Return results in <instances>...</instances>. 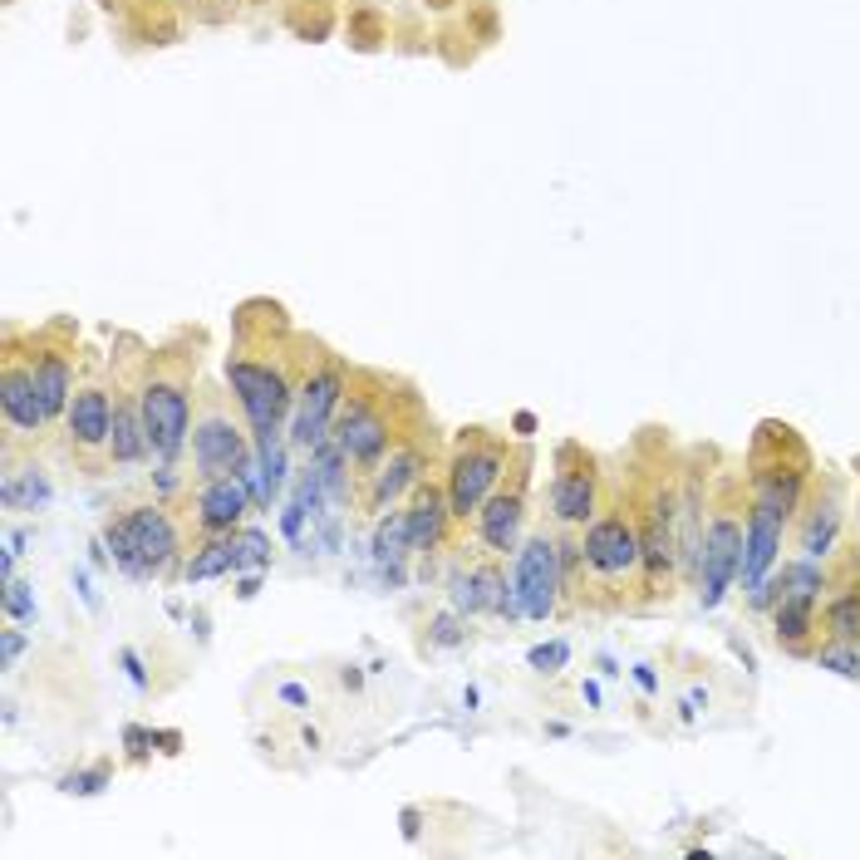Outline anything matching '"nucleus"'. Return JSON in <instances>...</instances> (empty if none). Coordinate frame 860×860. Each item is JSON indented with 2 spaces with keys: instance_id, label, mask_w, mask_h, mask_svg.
Segmentation results:
<instances>
[{
  "instance_id": "nucleus-38",
  "label": "nucleus",
  "mask_w": 860,
  "mask_h": 860,
  "mask_svg": "<svg viewBox=\"0 0 860 860\" xmlns=\"http://www.w3.org/2000/svg\"><path fill=\"white\" fill-rule=\"evenodd\" d=\"M276 698L290 703V708H310V689H306V683H276Z\"/></svg>"
},
{
  "instance_id": "nucleus-28",
  "label": "nucleus",
  "mask_w": 860,
  "mask_h": 860,
  "mask_svg": "<svg viewBox=\"0 0 860 860\" xmlns=\"http://www.w3.org/2000/svg\"><path fill=\"white\" fill-rule=\"evenodd\" d=\"M821 624H826V640H856L860 644V585H846V590L821 610Z\"/></svg>"
},
{
  "instance_id": "nucleus-25",
  "label": "nucleus",
  "mask_w": 860,
  "mask_h": 860,
  "mask_svg": "<svg viewBox=\"0 0 860 860\" xmlns=\"http://www.w3.org/2000/svg\"><path fill=\"white\" fill-rule=\"evenodd\" d=\"M836 531H840V497L826 492V502L811 506L807 526H801V556H811V561H821V556L836 546Z\"/></svg>"
},
{
  "instance_id": "nucleus-33",
  "label": "nucleus",
  "mask_w": 860,
  "mask_h": 860,
  "mask_svg": "<svg viewBox=\"0 0 860 860\" xmlns=\"http://www.w3.org/2000/svg\"><path fill=\"white\" fill-rule=\"evenodd\" d=\"M109 767H89V772H64L60 777V791L64 797H99L104 787H109Z\"/></svg>"
},
{
  "instance_id": "nucleus-10",
  "label": "nucleus",
  "mask_w": 860,
  "mask_h": 860,
  "mask_svg": "<svg viewBox=\"0 0 860 860\" xmlns=\"http://www.w3.org/2000/svg\"><path fill=\"white\" fill-rule=\"evenodd\" d=\"M506 473V447L502 443H467L463 453L453 457V473H447V502H453V516L467 522V516L482 512V502L497 492Z\"/></svg>"
},
{
  "instance_id": "nucleus-13",
  "label": "nucleus",
  "mask_w": 860,
  "mask_h": 860,
  "mask_svg": "<svg viewBox=\"0 0 860 860\" xmlns=\"http://www.w3.org/2000/svg\"><path fill=\"white\" fill-rule=\"evenodd\" d=\"M551 516L561 526H590L600 516V482H595V463H561L551 482Z\"/></svg>"
},
{
  "instance_id": "nucleus-30",
  "label": "nucleus",
  "mask_w": 860,
  "mask_h": 860,
  "mask_svg": "<svg viewBox=\"0 0 860 860\" xmlns=\"http://www.w3.org/2000/svg\"><path fill=\"white\" fill-rule=\"evenodd\" d=\"M231 556H237V571H266L271 565V541L256 526H237L231 531Z\"/></svg>"
},
{
  "instance_id": "nucleus-41",
  "label": "nucleus",
  "mask_w": 860,
  "mask_h": 860,
  "mask_svg": "<svg viewBox=\"0 0 860 860\" xmlns=\"http://www.w3.org/2000/svg\"><path fill=\"white\" fill-rule=\"evenodd\" d=\"M74 590L84 595V605H89V610H99V590L89 585V575H84V571H74Z\"/></svg>"
},
{
  "instance_id": "nucleus-32",
  "label": "nucleus",
  "mask_w": 860,
  "mask_h": 860,
  "mask_svg": "<svg viewBox=\"0 0 860 860\" xmlns=\"http://www.w3.org/2000/svg\"><path fill=\"white\" fill-rule=\"evenodd\" d=\"M428 640H433L438 649H457V644H467V614H457V610L433 614V624H428Z\"/></svg>"
},
{
  "instance_id": "nucleus-20",
  "label": "nucleus",
  "mask_w": 860,
  "mask_h": 860,
  "mask_svg": "<svg viewBox=\"0 0 860 860\" xmlns=\"http://www.w3.org/2000/svg\"><path fill=\"white\" fill-rule=\"evenodd\" d=\"M777 546H781V522L767 516L762 506H752L748 536H742V565H738L742 590H752L757 581H767V575L777 571Z\"/></svg>"
},
{
  "instance_id": "nucleus-15",
  "label": "nucleus",
  "mask_w": 860,
  "mask_h": 860,
  "mask_svg": "<svg viewBox=\"0 0 860 860\" xmlns=\"http://www.w3.org/2000/svg\"><path fill=\"white\" fill-rule=\"evenodd\" d=\"M64 428H70V443L80 453H109V428H114V398L104 384H80L70 398V414H64Z\"/></svg>"
},
{
  "instance_id": "nucleus-12",
  "label": "nucleus",
  "mask_w": 860,
  "mask_h": 860,
  "mask_svg": "<svg viewBox=\"0 0 860 860\" xmlns=\"http://www.w3.org/2000/svg\"><path fill=\"white\" fill-rule=\"evenodd\" d=\"M0 414H5V428L15 438H40L50 428V414H45L40 384H35L31 359L11 355L5 359V374H0Z\"/></svg>"
},
{
  "instance_id": "nucleus-1",
  "label": "nucleus",
  "mask_w": 860,
  "mask_h": 860,
  "mask_svg": "<svg viewBox=\"0 0 860 860\" xmlns=\"http://www.w3.org/2000/svg\"><path fill=\"white\" fill-rule=\"evenodd\" d=\"M104 541L114 546V561H119L133 581L163 575L182 551L178 526H172V516L163 512V506H133L123 522H114L109 531H104Z\"/></svg>"
},
{
  "instance_id": "nucleus-9",
  "label": "nucleus",
  "mask_w": 860,
  "mask_h": 860,
  "mask_svg": "<svg viewBox=\"0 0 860 860\" xmlns=\"http://www.w3.org/2000/svg\"><path fill=\"white\" fill-rule=\"evenodd\" d=\"M673 492L659 487V492L644 502L640 512V565H644V590L669 595L673 565H679V536H673Z\"/></svg>"
},
{
  "instance_id": "nucleus-45",
  "label": "nucleus",
  "mask_w": 860,
  "mask_h": 860,
  "mask_svg": "<svg viewBox=\"0 0 860 860\" xmlns=\"http://www.w3.org/2000/svg\"><path fill=\"white\" fill-rule=\"evenodd\" d=\"M339 683H345V689H359V683H365V673L349 664V669H339Z\"/></svg>"
},
{
  "instance_id": "nucleus-23",
  "label": "nucleus",
  "mask_w": 860,
  "mask_h": 860,
  "mask_svg": "<svg viewBox=\"0 0 860 860\" xmlns=\"http://www.w3.org/2000/svg\"><path fill=\"white\" fill-rule=\"evenodd\" d=\"M772 624H777V644H787L791 654H807V640L816 630V600H797V595H781L772 605Z\"/></svg>"
},
{
  "instance_id": "nucleus-19",
  "label": "nucleus",
  "mask_w": 860,
  "mask_h": 860,
  "mask_svg": "<svg viewBox=\"0 0 860 860\" xmlns=\"http://www.w3.org/2000/svg\"><path fill=\"white\" fill-rule=\"evenodd\" d=\"M522 516H526V497L522 487H506V492H492L482 502V512H477V536H482V546L492 556H506L516 546V536H522Z\"/></svg>"
},
{
  "instance_id": "nucleus-35",
  "label": "nucleus",
  "mask_w": 860,
  "mask_h": 860,
  "mask_svg": "<svg viewBox=\"0 0 860 860\" xmlns=\"http://www.w3.org/2000/svg\"><path fill=\"white\" fill-rule=\"evenodd\" d=\"M565 659H571V644H565V640H556V644H536V649L526 654V664H531L536 673H556Z\"/></svg>"
},
{
  "instance_id": "nucleus-37",
  "label": "nucleus",
  "mask_w": 860,
  "mask_h": 860,
  "mask_svg": "<svg viewBox=\"0 0 860 860\" xmlns=\"http://www.w3.org/2000/svg\"><path fill=\"white\" fill-rule=\"evenodd\" d=\"M21 654H25V634L21 630L0 634V664H5V669H15V664H21Z\"/></svg>"
},
{
  "instance_id": "nucleus-14",
  "label": "nucleus",
  "mask_w": 860,
  "mask_h": 860,
  "mask_svg": "<svg viewBox=\"0 0 860 860\" xmlns=\"http://www.w3.org/2000/svg\"><path fill=\"white\" fill-rule=\"evenodd\" d=\"M752 487H757V502L752 506H762L767 516H777L787 526L801 506V492H807V453H797L791 463H757Z\"/></svg>"
},
{
  "instance_id": "nucleus-43",
  "label": "nucleus",
  "mask_w": 860,
  "mask_h": 860,
  "mask_svg": "<svg viewBox=\"0 0 860 860\" xmlns=\"http://www.w3.org/2000/svg\"><path fill=\"white\" fill-rule=\"evenodd\" d=\"M256 590H261V571H251L247 581H241V590H237V595H241V600H251V595H256Z\"/></svg>"
},
{
  "instance_id": "nucleus-29",
  "label": "nucleus",
  "mask_w": 860,
  "mask_h": 860,
  "mask_svg": "<svg viewBox=\"0 0 860 860\" xmlns=\"http://www.w3.org/2000/svg\"><path fill=\"white\" fill-rule=\"evenodd\" d=\"M777 585H781V595H797V600H821V590H826V571H821L811 556H801V561L781 565Z\"/></svg>"
},
{
  "instance_id": "nucleus-3",
  "label": "nucleus",
  "mask_w": 860,
  "mask_h": 860,
  "mask_svg": "<svg viewBox=\"0 0 860 860\" xmlns=\"http://www.w3.org/2000/svg\"><path fill=\"white\" fill-rule=\"evenodd\" d=\"M227 384H231V394H237L241 414H247L251 433H276V428L296 414V389H290L280 365H266V359H227Z\"/></svg>"
},
{
  "instance_id": "nucleus-8",
  "label": "nucleus",
  "mask_w": 860,
  "mask_h": 860,
  "mask_svg": "<svg viewBox=\"0 0 860 860\" xmlns=\"http://www.w3.org/2000/svg\"><path fill=\"white\" fill-rule=\"evenodd\" d=\"M330 433H335L339 453H345L355 467H365V473H374V467L384 463L389 443H394V433H389V414L365 394H345Z\"/></svg>"
},
{
  "instance_id": "nucleus-42",
  "label": "nucleus",
  "mask_w": 860,
  "mask_h": 860,
  "mask_svg": "<svg viewBox=\"0 0 860 860\" xmlns=\"http://www.w3.org/2000/svg\"><path fill=\"white\" fill-rule=\"evenodd\" d=\"M25 541H31V531H21V526H15V531L5 536V556H21V551H25Z\"/></svg>"
},
{
  "instance_id": "nucleus-22",
  "label": "nucleus",
  "mask_w": 860,
  "mask_h": 860,
  "mask_svg": "<svg viewBox=\"0 0 860 860\" xmlns=\"http://www.w3.org/2000/svg\"><path fill=\"white\" fill-rule=\"evenodd\" d=\"M31 369H35V384H40V398H45V414L64 418L70 414V398H74V369H70V355L64 349H40L31 355Z\"/></svg>"
},
{
  "instance_id": "nucleus-26",
  "label": "nucleus",
  "mask_w": 860,
  "mask_h": 860,
  "mask_svg": "<svg viewBox=\"0 0 860 860\" xmlns=\"http://www.w3.org/2000/svg\"><path fill=\"white\" fill-rule=\"evenodd\" d=\"M231 571H237V556H231V531H227V536H212V541L198 546V551H192V561L182 565L188 585L217 581V575H231Z\"/></svg>"
},
{
  "instance_id": "nucleus-31",
  "label": "nucleus",
  "mask_w": 860,
  "mask_h": 860,
  "mask_svg": "<svg viewBox=\"0 0 860 860\" xmlns=\"http://www.w3.org/2000/svg\"><path fill=\"white\" fill-rule=\"evenodd\" d=\"M811 659H816V669H831V673H840V679H860V644L856 640H826Z\"/></svg>"
},
{
  "instance_id": "nucleus-18",
  "label": "nucleus",
  "mask_w": 860,
  "mask_h": 860,
  "mask_svg": "<svg viewBox=\"0 0 860 860\" xmlns=\"http://www.w3.org/2000/svg\"><path fill=\"white\" fill-rule=\"evenodd\" d=\"M423 447H394L389 453V463H379L374 473H369V506L374 512H384V506H394L404 492H414L418 482H423Z\"/></svg>"
},
{
  "instance_id": "nucleus-16",
  "label": "nucleus",
  "mask_w": 860,
  "mask_h": 860,
  "mask_svg": "<svg viewBox=\"0 0 860 860\" xmlns=\"http://www.w3.org/2000/svg\"><path fill=\"white\" fill-rule=\"evenodd\" d=\"M251 492H247V482H241L237 473L231 477H212V482H202V492H198V526L207 536H227V531H237L241 522H247V512H251Z\"/></svg>"
},
{
  "instance_id": "nucleus-39",
  "label": "nucleus",
  "mask_w": 860,
  "mask_h": 860,
  "mask_svg": "<svg viewBox=\"0 0 860 860\" xmlns=\"http://www.w3.org/2000/svg\"><path fill=\"white\" fill-rule=\"evenodd\" d=\"M123 742L133 748V757H148V742H153V732L148 728H123Z\"/></svg>"
},
{
  "instance_id": "nucleus-6",
  "label": "nucleus",
  "mask_w": 860,
  "mask_h": 860,
  "mask_svg": "<svg viewBox=\"0 0 860 860\" xmlns=\"http://www.w3.org/2000/svg\"><path fill=\"white\" fill-rule=\"evenodd\" d=\"M247 457H251L247 433L231 423V414L217 404V398H207L202 414L192 418V463H198L202 482H212V477H231Z\"/></svg>"
},
{
  "instance_id": "nucleus-11",
  "label": "nucleus",
  "mask_w": 860,
  "mask_h": 860,
  "mask_svg": "<svg viewBox=\"0 0 860 860\" xmlns=\"http://www.w3.org/2000/svg\"><path fill=\"white\" fill-rule=\"evenodd\" d=\"M742 536H748V526L738 522V516L718 512L708 522V531H703V551H698V581H703V610H713V605L728 595V585L738 581V565H742Z\"/></svg>"
},
{
  "instance_id": "nucleus-46",
  "label": "nucleus",
  "mask_w": 860,
  "mask_h": 860,
  "mask_svg": "<svg viewBox=\"0 0 860 860\" xmlns=\"http://www.w3.org/2000/svg\"><path fill=\"white\" fill-rule=\"evenodd\" d=\"M516 433L531 438V433H536V418H531V414H516Z\"/></svg>"
},
{
  "instance_id": "nucleus-48",
  "label": "nucleus",
  "mask_w": 860,
  "mask_h": 860,
  "mask_svg": "<svg viewBox=\"0 0 860 860\" xmlns=\"http://www.w3.org/2000/svg\"><path fill=\"white\" fill-rule=\"evenodd\" d=\"M581 693H585V703H590V708L600 703V683H581Z\"/></svg>"
},
{
  "instance_id": "nucleus-7",
  "label": "nucleus",
  "mask_w": 860,
  "mask_h": 860,
  "mask_svg": "<svg viewBox=\"0 0 860 860\" xmlns=\"http://www.w3.org/2000/svg\"><path fill=\"white\" fill-rule=\"evenodd\" d=\"M516 595H522L526 620H551L556 605L565 590V571H561V546L551 536H531V541L516 551Z\"/></svg>"
},
{
  "instance_id": "nucleus-21",
  "label": "nucleus",
  "mask_w": 860,
  "mask_h": 860,
  "mask_svg": "<svg viewBox=\"0 0 860 860\" xmlns=\"http://www.w3.org/2000/svg\"><path fill=\"white\" fill-rule=\"evenodd\" d=\"M143 457H153L148 428H143V408L133 394L114 398V428H109V463L114 467H139Z\"/></svg>"
},
{
  "instance_id": "nucleus-5",
  "label": "nucleus",
  "mask_w": 860,
  "mask_h": 860,
  "mask_svg": "<svg viewBox=\"0 0 860 860\" xmlns=\"http://www.w3.org/2000/svg\"><path fill=\"white\" fill-rule=\"evenodd\" d=\"M345 404V365L330 359L315 374H306V384L296 389V414H290V447H320L335 428V414Z\"/></svg>"
},
{
  "instance_id": "nucleus-27",
  "label": "nucleus",
  "mask_w": 860,
  "mask_h": 860,
  "mask_svg": "<svg viewBox=\"0 0 860 860\" xmlns=\"http://www.w3.org/2000/svg\"><path fill=\"white\" fill-rule=\"evenodd\" d=\"M0 502H5V512H35V506L50 502V482H45L40 467H25V477L5 473V482H0Z\"/></svg>"
},
{
  "instance_id": "nucleus-17",
  "label": "nucleus",
  "mask_w": 860,
  "mask_h": 860,
  "mask_svg": "<svg viewBox=\"0 0 860 860\" xmlns=\"http://www.w3.org/2000/svg\"><path fill=\"white\" fill-rule=\"evenodd\" d=\"M404 512H408V546L423 556L438 551V546L447 541V526L457 522L453 502H447V487H433V482H418L414 502H408Z\"/></svg>"
},
{
  "instance_id": "nucleus-2",
  "label": "nucleus",
  "mask_w": 860,
  "mask_h": 860,
  "mask_svg": "<svg viewBox=\"0 0 860 860\" xmlns=\"http://www.w3.org/2000/svg\"><path fill=\"white\" fill-rule=\"evenodd\" d=\"M139 408H143L153 457L158 463H178L182 447H188V428H192L188 379L172 374V369H148V379L139 384Z\"/></svg>"
},
{
  "instance_id": "nucleus-47",
  "label": "nucleus",
  "mask_w": 860,
  "mask_h": 860,
  "mask_svg": "<svg viewBox=\"0 0 860 860\" xmlns=\"http://www.w3.org/2000/svg\"><path fill=\"white\" fill-rule=\"evenodd\" d=\"M404 836H408V840H414V836H418V811H414V807H408V811H404Z\"/></svg>"
},
{
  "instance_id": "nucleus-40",
  "label": "nucleus",
  "mask_w": 860,
  "mask_h": 860,
  "mask_svg": "<svg viewBox=\"0 0 860 860\" xmlns=\"http://www.w3.org/2000/svg\"><path fill=\"white\" fill-rule=\"evenodd\" d=\"M119 659H123V669H129V679H133V683H139V689H148V673H143V664H139V654H133V649H123V654H119Z\"/></svg>"
},
{
  "instance_id": "nucleus-24",
  "label": "nucleus",
  "mask_w": 860,
  "mask_h": 860,
  "mask_svg": "<svg viewBox=\"0 0 860 860\" xmlns=\"http://www.w3.org/2000/svg\"><path fill=\"white\" fill-rule=\"evenodd\" d=\"M414 551L408 546V512H389L384 522L374 526V561L384 565V575L389 581H404V556Z\"/></svg>"
},
{
  "instance_id": "nucleus-4",
  "label": "nucleus",
  "mask_w": 860,
  "mask_h": 860,
  "mask_svg": "<svg viewBox=\"0 0 860 860\" xmlns=\"http://www.w3.org/2000/svg\"><path fill=\"white\" fill-rule=\"evenodd\" d=\"M581 556H585V571L605 585H624L644 571L640 565V522H634L624 506L614 512H600L590 526H585V541H581Z\"/></svg>"
},
{
  "instance_id": "nucleus-34",
  "label": "nucleus",
  "mask_w": 860,
  "mask_h": 860,
  "mask_svg": "<svg viewBox=\"0 0 860 860\" xmlns=\"http://www.w3.org/2000/svg\"><path fill=\"white\" fill-rule=\"evenodd\" d=\"M35 585L31 581H5V614H11L15 624H25V620H35Z\"/></svg>"
},
{
  "instance_id": "nucleus-44",
  "label": "nucleus",
  "mask_w": 860,
  "mask_h": 860,
  "mask_svg": "<svg viewBox=\"0 0 860 860\" xmlns=\"http://www.w3.org/2000/svg\"><path fill=\"white\" fill-rule=\"evenodd\" d=\"M634 679H640V689H644V693H654V689H659V679H654V669H644V664H640V669H634Z\"/></svg>"
},
{
  "instance_id": "nucleus-36",
  "label": "nucleus",
  "mask_w": 860,
  "mask_h": 860,
  "mask_svg": "<svg viewBox=\"0 0 860 860\" xmlns=\"http://www.w3.org/2000/svg\"><path fill=\"white\" fill-rule=\"evenodd\" d=\"M306 516H310V512H306L300 502H290V506H286V516H280V531H286V541H290V546H300V531H306Z\"/></svg>"
}]
</instances>
